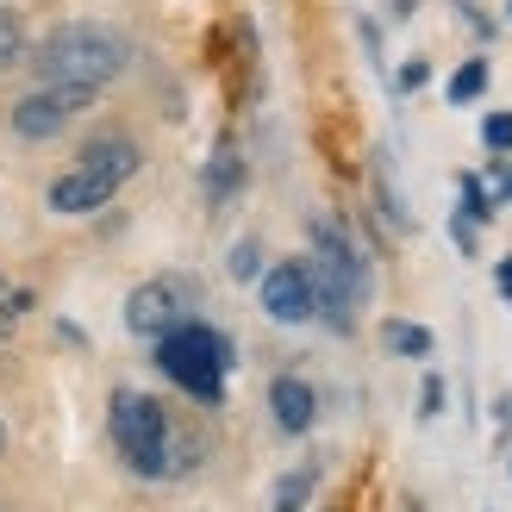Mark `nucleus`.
Here are the masks:
<instances>
[{
	"label": "nucleus",
	"mask_w": 512,
	"mask_h": 512,
	"mask_svg": "<svg viewBox=\"0 0 512 512\" xmlns=\"http://www.w3.org/2000/svg\"><path fill=\"white\" fill-rule=\"evenodd\" d=\"M125 63H132V44H125L113 25H100V19H69V25H57V32L32 50L38 82L88 88V94H100L107 82H119Z\"/></svg>",
	"instance_id": "1"
},
{
	"label": "nucleus",
	"mask_w": 512,
	"mask_h": 512,
	"mask_svg": "<svg viewBox=\"0 0 512 512\" xmlns=\"http://www.w3.org/2000/svg\"><path fill=\"white\" fill-rule=\"evenodd\" d=\"M306 269H313V306H319L313 319H325L331 331H350L356 325L350 313L369 294V263L338 219H313V256H306Z\"/></svg>",
	"instance_id": "2"
},
{
	"label": "nucleus",
	"mask_w": 512,
	"mask_h": 512,
	"mask_svg": "<svg viewBox=\"0 0 512 512\" xmlns=\"http://www.w3.org/2000/svg\"><path fill=\"white\" fill-rule=\"evenodd\" d=\"M157 369H163L182 394H194V400H207V406H213V400L225 394L232 344H225L207 319H182V325L169 331V338H157Z\"/></svg>",
	"instance_id": "3"
},
{
	"label": "nucleus",
	"mask_w": 512,
	"mask_h": 512,
	"mask_svg": "<svg viewBox=\"0 0 512 512\" xmlns=\"http://www.w3.org/2000/svg\"><path fill=\"white\" fill-rule=\"evenodd\" d=\"M113 444L125 456V469H138V475H169V444H175V425L169 413L150 394L138 388H119L113 394Z\"/></svg>",
	"instance_id": "4"
},
{
	"label": "nucleus",
	"mask_w": 512,
	"mask_h": 512,
	"mask_svg": "<svg viewBox=\"0 0 512 512\" xmlns=\"http://www.w3.org/2000/svg\"><path fill=\"white\" fill-rule=\"evenodd\" d=\"M88 107H94L88 88H57V82H44L38 94L13 100L7 119H13V138H25V144H50V138H63Z\"/></svg>",
	"instance_id": "5"
},
{
	"label": "nucleus",
	"mask_w": 512,
	"mask_h": 512,
	"mask_svg": "<svg viewBox=\"0 0 512 512\" xmlns=\"http://www.w3.org/2000/svg\"><path fill=\"white\" fill-rule=\"evenodd\" d=\"M182 319H194V294L175 275H157L125 294V331H138V338H169Z\"/></svg>",
	"instance_id": "6"
},
{
	"label": "nucleus",
	"mask_w": 512,
	"mask_h": 512,
	"mask_svg": "<svg viewBox=\"0 0 512 512\" xmlns=\"http://www.w3.org/2000/svg\"><path fill=\"white\" fill-rule=\"evenodd\" d=\"M263 306L275 325H306L319 313L313 306V269H306V256H288V263L263 269Z\"/></svg>",
	"instance_id": "7"
},
{
	"label": "nucleus",
	"mask_w": 512,
	"mask_h": 512,
	"mask_svg": "<svg viewBox=\"0 0 512 512\" xmlns=\"http://www.w3.org/2000/svg\"><path fill=\"white\" fill-rule=\"evenodd\" d=\"M113 182H107V175H94V169H82V163H75V169H63L57 175V182H50V213H57V219H82V213H100V207H113Z\"/></svg>",
	"instance_id": "8"
},
{
	"label": "nucleus",
	"mask_w": 512,
	"mask_h": 512,
	"mask_svg": "<svg viewBox=\"0 0 512 512\" xmlns=\"http://www.w3.org/2000/svg\"><path fill=\"white\" fill-rule=\"evenodd\" d=\"M75 163H82V169H94V175H107L113 188H125V182H132V175H138L144 150H138L132 138H125V132H94V138H88L82 150H75Z\"/></svg>",
	"instance_id": "9"
},
{
	"label": "nucleus",
	"mask_w": 512,
	"mask_h": 512,
	"mask_svg": "<svg viewBox=\"0 0 512 512\" xmlns=\"http://www.w3.org/2000/svg\"><path fill=\"white\" fill-rule=\"evenodd\" d=\"M269 413H275V425L288 431V438H300V431L319 419V400H313V388H306L300 375H275L269 381Z\"/></svg>",
	"instance_id": "10"
},
{
	"label": "nucleus",
	"mask_w": 512,
	"mask_h": 512,
	"mask_svg": "<svg viewBox=\"0 0 512 512\" xmlns=\"http://www.w3.org/2000/svg\"><path fill=\"white\" fill-rule=\"evenodd\" d=\"M25 57H32V38H25V19L0 0V75L25 69Z\"/></svg>",
	"instance_id": "11"
},
{
	"label": "nucleus",
	"mask_w": 512,
	"mask_h": 512,
	"mask_svg": "<svg viewBox=\"0 0 512 512\" xmlns=\"http://www.w3.org/2000/svg\"><path fill=\"white\" fill-rule=\"evenodd\" d=\"M238 188H244V163H238L232 144H219V150H213V169H207V194H213V200H232Z\"/></svg>",
	"instance_id": "12"
},
{
	"label": "nucleus",
	"mask_w": 512,
	"mask_h": 512,
	"mask_svg": "<svg viewBox=\"0 0 512 512\" xmlns=\"http://www.w3.org/2000/svg\"><path fill=\"white\" fill-rule=\"evenodd\" d=\"M313 488H319V469H294V475H281V481H275V506H269V512H300L306 500H313Z\"/></svg>",
	"instance_id": "13"
},
{
	"label": "nucleus",
	"mask_w": 512,
	"mask_h": 512,
	"mask_svg": "<svg viewBox=\"0 0 512 512\" xmlns=\"http://www.w3.org/2000/svg\"><path fill=\"white\" fill-rule=\"evenodd\" d=\"M25 313H32V288H19L13 275H0V338H7Z\"/></svg>",
	"instance_id": "14"
},
{
	"label": "nucleus",
	"mask_w": 512,
	"mask_h": 512,
	"mask_svg": "<svg viewBox=\"0 0 512 512\" xmlns=\"http://www.w3.org/2000/svg\"><path fill=\"white\" fill-rule=\"evenodd\" d=\"M381 338H388V350H394V356H431V331H425V325L394 319L388 331H381Z\"/></svg>",
	"instance_id": "15"
},
{
	"label": "nucleus",
	"mask_w": 512,
	"mask_h": 512,
	"mask_svg": "<svg viewBox=\"0 0 512 512\" xmlns=\"http://www.w3.org/2000/svg\"><path fill=\"white\" fill-rule=\"evenodd\" d=\"M481 88H488V63H463V69H456L450 75V100H456V107H469V100H481Z\"/></svg>",
	"instance_id": "16"
},
{
	"label": "nucleus",
	"mask_w": 512,
	"mask_h": 512,
	"mask_svg": "<svg viewBox=\"0 0 512 512\" xmlns=\"http://www.w3.org/2000/svg\"><path fill=\"white\" fill-rule=\"evenodd\" d=\"M481 144H488L494 157H506V150H512V113H488V119H481Z\"/></svg>",
	"instance_id": "17"
},
{
	"label": "nucleus",
	"mask_w": 512,
	"mask_h": 512,
	"mask_svg": "<svg viewBox=\"0 0 512 512\" xmlns=\"http://www.w3.org/2000/svg\"><path fill=\"white\" fill-rule=\"evenodd\" d=\"M232 275H238V281H256V275H263V244H256V238L232 244Z\"/></svg>",
	"instance_id": "18"
},
{
	"label": "nucleus",
	"mask_w": 512,
	"mask_h": 512,
	"mask_svg": "<svg viewBox=\"0 0 512 512\" xmlns=\"http://www.w3.org/2000/svg\"><path fill=\"white\" fill-rule=\"evenodd\" d=\"M438 406H444V381L425 375V388H419V419H438Z\"/></svg>",
	"instance_id": "19"
},
{
	"label": "nucleus",
	"mask_w": 512,
	"mask_h": 512,
	"mask_svg": "<svg viewBox=\"0 0 512 512\" xmlns=\"http://www.w3.org/2000/svg\"><path fill=\"white\" fill-rule=\"evenodd\" d=\"M425 69H431V63H425V57H413V63L400 69V88H419V82H425Z\"/></svg>",
	"instance_id": "20"
},
{
	"label": "nucleus",
	"mask_w": 512,
	"mask_h": 512,
	"mask_svg": "<svg viewBox=\"0 0 512 512\" xmlns=\"http://www.w3.org/2000/svg\"><path fill=\"white\" fill-rule=\"evenodd\" d=\"M494 281H500V294H506V306H512V256H500V269H494Z\"/></svg>",
	"instance_id": "21"
},
{
	"label": "nucleus",
	"mask_w": 512,
	"mask_h": 512,
	"mask_svg": "<svg viewBox=\"0 0 512 512\" xmlns=\"http://www.w3.org/2000/svg\"><path fill=\"white\" fill-rule=\"evenodd\" d=\"M500 431H512V394H500Z\"/></svg>",
	"instance_id": "22"
},
{
	"label": "nucleus",
	"mask_w": 512,
	"mask_h": 512,
	"mask_svg": "<svg viewBox=\"0 0 512 512\" xmlns=\"http://www.w3.org/2000/svg\"><path fill=\"white\" fill-rule=\"evenodd\" d=\"M0 450H7V425H0Z\"/></svg>",
	"instance_id": "23"
},
{
	"label": "nucleus",
	"mask_w": 512,
	"mask_h": 512,
	"mask_svg": "<svg viewBox=\"0 0 512 512\" xmlns=\"http://www.w3.org/2000/svg\"><path fill=\"white\" fill-rule=\"evenodd\" d=\"M506 19H512V0H506Z\"/></svg>",
	"instance_id": "24"
}]
</instances>
